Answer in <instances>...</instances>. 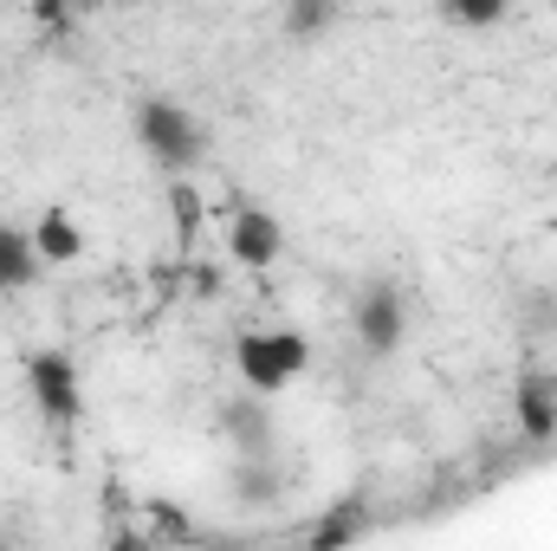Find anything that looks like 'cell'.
I'll use <instances>...</instances> for the list:
<instances>
[{
	"instance_id": "cell-1",
	"label": "cell",
	"mask_w": 557,
	"mask_h": 551,
	"mask_svg": "<svg viewBox=\"0 0 557 551\" xmlns=\"http://www.w3.org/2000/svg\"><path fill=\"white\" fill-rule=\"evenodd\" d=\"M131 131H137V143L162 162V169H195V162L208 156V124H201L182 98H162V91L137 98Z\"/></svg>"
},
{
	"instance_id": "cell-2",
	"label": "cell",
	"mask_w": 557,
	"mask_h": 551,
	"mask_svg": "<svg viewBox=\"0 0 557 551\" xmlns=\"http://www.w3.org/2000/svg\"><path fill=\"white\" fill-rule=\"evenodd\" d=\"M305 364H311V344L298 331H247V338H234V370L247 377L253 396L285 390L292 377H305Z\"/></svg>"
},
{
	"instance_id": "cell-3",
	"label": "cell",
	"mask_w": 557,
	"mask_h": 551,
	"mask_svg": "<svg viewBox=\"0 0 557 551\" xmlns=\"http://www.w3.org/2000/svg\"><path fill=\"white\" fill-rule=\"evenodd\" d=\"M350 331H357L363 357H396L403 338H409V298H403L389 279H370V285L350 298Z\"/></svg>"
},
{
	"instance_id": "cell-4",
	"label": "cell",
	"mask_w": 557,
	"mask_h": 551,
	"mask_svg": "<svg viewBox=\"0 0 557 551\" xmlns=\"http://www.w3.org/2000/svg\"><path fill=\"white\" fill-rule=\"evenodd\" d=\"M26 396L39 403L46 421H78V409H85L78 364H72L65 351H33V357H26Z\"/></svg>"
},
{
	"instance_id": "cell-5",
	"label": "cell",
	"mask_w": 557,
	"mask_h": 551,
	"mask_svg": "<svg viewBox=\"0 0 557 551\" xmlns=\"http://www.w3.org/2000/svg\"><path fill=\"white\" fill-rule=\"evenodd\" d=\"M214 428L234 448V461H267V454H278V415L260 396H227L214 409Z\"/></svg>"
},
{
	"instance_id": "cell-6",
	"label": "cell",
	"mask_w": 557,
	"mask_h": 551,
	"mask_svg": "<svg viewBox=\"0 0 557 551\" xmlns=\"http://www.w3.org/2000/svg\"><path fill=\"white\" fill-rule=\"evenodd\" d=\"M278 247H285V234H278V221L267 208H240L227 221V254L240 267H267V260H278Z\"/></svg>"
},
{
	"instance_id": "cell-7",
	"label": "cell",
	"mask_w": 557,
	"mask_h": 551,
	"mask_svg": "<svg viewBox=\"0 0 557 551\" xmlns=\"http://www.w3.org/2000/svg\"><path fill=\"white\" fill-rule=\"evenodd\" d=\"M227 493H234L247 513L278 506V500H285V467H278V454H267V461H234V467H227Z\"/></svg>"
},
{
	"instance_id": "cell-8",
	"label": "cell",
	"mask_w": 557,
	"mask_h": 551,
	"mask_svg": "<svg viewBox=\"0 0 557 551\" xmlns=\"http://www.w3.org/2000/svg\"><path fill=\"white\" fill-rule=\"evenodd\" d=\"M39 247H33V228H13V221H0V298L7 292H26L33 279H39Z\"/></svg>"
},
{
	"instance_id": "cell-9",
	"label": "cell",
	"mask_w": 557,
	"mask_h": 551,
	"mask_svg": "<svg viewBox=\"0 0 557 551\" xmlns=\"http://www.w3.org/2000/svg\"><path fill=\"white\" fill-rule=\"evenodd\" d=\"M512 415H519V434H525V441H552L557 434V390L545 383V377H525Z\"/></svg>"
},
{
	"instance_id": "cell-10",
	"label": "cell",
	"mask_w": 557,
	"mask_h": 551,
	"mask_svg": "<svg viewBox=\"0 0 557 551\" xmlns=\"http://www.w3.org/2000/svg\"><path fill=\"white\" fill-rule=\"evenodd\" d=\"M33 247H39L46 267H59V260H78V254H85V234H78V221H72L65 208H46V215L33 221Z\"/></svg>"
},
{
	"instance_id": "cell-11",
	"label": "cell",
	"mask_w": 557,
	"mask_h": 551,
	"mask_svg": "<svg viewBox=\"0 0 557 551\" xmlns=\"http://www.w3.org/2000/svg\"><path fill=\"white\" fill-rule=\"evenodd\" d=\"M363 526H370V506H363V500H337V506L305 532V551H344Z\"/></svg>"
},
{
	"instance_id": "cell-12",
	"label": "cell",
	"mask_w": 557,
	"mask_h": 551,
	"mask_svg": "<svg viewBox=\"0 0 557 551\" xmlns=\"http://www.w3.org/2000/svg\"><path fill=\"white\" fill-rule=\"evenodd\" d=\"M441 20L447 26H499L506 0H441Z\"/></svg>"
},
{
	"instance_id": "cell-13",
	"label": "cell",
	"mask_w": 557,
	"mask_h": 551,
	"mask_svg": "<svg viewBox=\"0 0 557 551\" xmlns=\"http://www.w3.org/2000/svg\"><path fill=\"white\" fill-rule=\"evenodd\" d=\"M331 20H337V7H331V0H292V7L278 13V26H285V33H298V39H305V33H324Z\"/></svg>"
},
{
	"instance_id": "cell-14",
	"label": "cell",
	"mask_w": 557,
	"mask_h": 551,
	"mask_svg": "<svg viewBox=\"0 0 557 551\" xmlns=\"http://www.w3.org/2000/svg\"><path fill=\"white\" fill-rule=\"evenodd\" d=\"M525 331H557V285L525 292Z\"/></svg>"
},
{
	"instance_id": "cell-15",
	"label": "cell",
	"mask_w": 557,
	"mask_h": 551,
	"mask_svg": "<svg viewBox=\"0 0 557 551\" xmlns=\"http://www.w3.org/2000/svg\"><path fill=\"white\" fill-rule=\"evenodd\" d=\"M111 551H149V546H143L137 532H117V539H111Z\"/></svg>"
},
{
	"instance_id": "cell-16",
	"label": "cell",
	"mask_w": 557,
	"mask_h": 551,
	"mask_svg": "<svg viewBox=\"0 0 557 551\" xmlns=\"http://www.w3.org/2000/svg\"><path fill=\"white\" fill-rule=\"evenodd\" d=\"M0 551H7V539H0Z\"/></svg>"
}]
</instances>
